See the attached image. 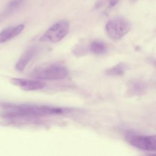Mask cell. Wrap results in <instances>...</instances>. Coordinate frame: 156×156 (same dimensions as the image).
Masks as SVG:
<instances>
[{
  "label": "cell",
  "mask_w": 156,
  "mask_h": 156,
  "mask_svg": "<svg viewBox=\"0 0 156 156\" xmlns=\"http://www.w3.org/2000/svg\"><path fill=\"white\" fill-rule=\"evenodd\" d=\"M69 29V22L60 20L51 26L41 37L40 41L50 43H57L68 34Z\"/></svg>",
  "instance_id": "4"
},
{
  "label": "cell",
  "mask_w": 156,
  "mask_h": 156,
  "mask_svg": "<svg viewBox=\"0 0 156 156\" xmlns=\"http://www.w3.org/2000/svg\"><path fill=\"white\" fill-rule=\"evenodd\" d=\"M24 25L23 24H19L15 27H7L0 32V44L5 43L6 41L13 39L18 36L23 30Z\"/></svg>",
  "instance_id": "8"
},
{
  "label": "cell",
  "mask_w": 156,
  "mask_h": 156,
  "mask_svg": "<svg viewBox=\"0 0 156 156\" xmlns=\"http://www.w3.org/2000/svg\"><path fill=\"white\" fill-rule=\"evenodd\" d=\"M146 90V85L143 82L138 80H131L129 83L127 93L129 96H138L144 93Z\"/></svg>",
  "instance_id": "9"
},
{
  "label": "cell",
  "mask_w": 156,
  "mask_h": 156,
  "mask_svg": "<svg viewBox=\"0 0 156 156\" xmlns=\"http://www.w3.org/2000/svg\"><path fill=\"white\" fill-rule=\"evenodd\" d=\"M10 82L20 87L21 90L24 91H34L43 88L45 85L44 83L36 79H29L23 78H12Z\"/></svg>",
  "instance_id": "6"
},
{
  "label": "cell",
  "mask_w": 156,
  "mask_h": 156,
  "mask_svg": "<svg viewBox=\"0 0 156 156\" xmlns=\"http://www.w3.org/2000/svg\"><path fill=\"white\" fill-rule=\"evenodd\" d=\"M107 49L106 44L99 40L94 41L90 45V51L96 55L104 54L107 51Z\"/></svg>",
  "instance_id": "12"
},
{
  "label": "cell",
  "mask_w": 156,
  "mask_h": 156,
  "mask_svg": "<svg viewBox=\"0 0 156 156\" xmlns=\"http://www.w3.org/2000/svg\"><path fill=\"white\" fill-rule=\"evenodd\" d=\"M118 2V0H110L109 1V5L110 7L115 6Z\"/></svg>",
  "instance_id": "13"
},
{
  "label": "cell",
  "mask_w": 156,
  "mask_h": 156,
  "mask_svg": "<svg viewBox=\"0 0 156 156\" xmlns=\"http://www.w3.org/2000/svg\"><path fill=\"white\" fill-rule=\"evenodd\" d=\"M5 110V116L10 118L16 117H37L53 115H59L64 113L65 108L48 105H38L30 104L3 105Z\"/></svg>",
  "instance_id": "1"
},
{
  "label": "cell",
  "mask_w": 156,
  "mask_h": 156,
  "mask_svg": "<svg viewBox=\"0 0 156 156\" xmlns=\"http://www.w3.org/2000/svg\"><path fill=\"white\" fill-rule=\"evenodd\" d=\"M38 48L37 46H32L27 49L20 57L16 63L15 69L18 71H23L35 55L37 53Z\"/></svg>",
  "instance_id": "7"
},
{
  "label": "cell",
  "mask_w": 156,
  "mask_h": 156,
  "mask_svg": "<svg viewBox=\"0 0 156 156\" xmlns=\"http://www.w3.org/2000/svg\"><path fill=\"white\" fill-rule=\"evenodd\" d=\"M130 23L122 17L112 19L105 25L107 35L113 40H120L130 31Z\"/></svg>",
  "instance_id": "3"
},
{
  "label": "cell",
  "mask_w": 156,
  "mask_h": 156,
  "mask_svg": "<svg viewBox=\"0 0 156 156\" xmlns=\"http://www.w3.org/2000/svg\"><path fill=\"white\" fill-rule=\"evenodd\" d=\"M68 74L67 68L60 64L49 63L35 68L31 73V76L41 80H61Z\"/></svg>",
  "instance_id": "2"
},
{
  "label": "cell",
  "mask_w": 156,
  "mask_h": 156,
  "mask_svg": "<svg viewBox=\"0 0 156 156\" xmlns=\"http://www.w3.org/2000/svg\"><path fill=\"white\" fill-rule=\"evenodd\" d=\"M127 142L141 150L155 152L156 151V135H141L128 134L126 136Z\"/></svg>",
  "instance_id": "5"
},
{
  "label": "cell",
  "mask_w": 156,
  "mask_h": 156,
  "mask_svg": "<svg viewBox=\"0 0 156 156\" xmlns=\"http://www.w3.org/2000/svg\"><path fill=\"white\" fill-rule=\"evenodd\" d=\"M23 0H12L7 5L4 11L0 14V21H1L4 18L7 17L8 15L11 14L13 11L16 10L22 4Z\"/></svg>",
  "instance_id": "11"
},
{
  "label": "cell",
  "mask_w": 156,
  "mask_h": 156,
  "mask_svg": "<svg viewBox=\"0 0 156 156\" xmlns=\"http://www.w3.org/2000/svg\"><path fill=\"white\" fill-rule=\"evenodd\" d=\"M127 66L124 63H119L105 71V74L109 76H121L124 74Z\"/></svg>",
  "instance_id": "10"
}]
</instances>
